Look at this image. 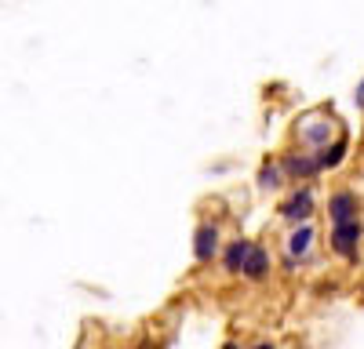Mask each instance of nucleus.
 <instances>
[{
	"mask_svg": "<svg viewBox=\"0 0 364 349\" xmlns=\"http://www.w3.org/2000/svg\"><path fill=\"white\" fill-rule=\"evenodd\" d=\"M281 186H284V174H281L277 160H266L259 167V189H281Z\"/></svg>",
	"mask_w": 364,
	"mask_h": 349,
	"instance_id": "nucleus-11",
	"label": "nucleus"
},
{
	"mask_svg": "<svg viewBox=\"0 0 364 349\" xmlns=\"http://www.w3.org/2000/svg\"><path fill=\"white\" fill-rule=\"evenodd\" d=\"M248 251H252V240H245V237L230 240V244L219 251V255H223V270H226V273H240V266H245Z\"/></svg>",
	"mask_w": 364,
	"mask_h": 349,
	"instance_id": "nucleus-10",
	"label": "nucleus"
},
{
	"mask_svg": "<svg viewBox=\"0 0 364 349\" xmlns=\"http://www.w3.org/2000/svg\"><path fill=\"white\" fill-rule=\"evenodd\" d=\"M277 167H281V174H284V182H306V186H310L317 174H321L314 153H288V157L277 160Z\"/></svg>",
	"mask_w": 364,
	"mask_h": 349,
	"instance_id": "nucleus-3",
	"label": "nucleus"
},
{
	"mask_svg": "<svg viewBox=\"0 0 364 349\" xmlns=\"http://www.w3.org/2000/svg\"><path fill=\"white\" fill-rule=\"evenodd\" d=\"M314 240H317V229H314V222H302V226H295L291 233H288V240H284V251H288V258H306L310 255V248H314Z\"/></svg>",
	"mask_w": 364,
	"mask_h": 349,
	"instance_id": "nucleus-8",
	"label": "nucleus"
},
{
	"mask_svg": "<svg viewBox=\"0 0 364 349\" xmlns=\"http://www.w3.org/2000/svg\"><path fill=\"white\" fill-rule=\"evenodd\" d=\"M299 135H302L306 145H314V153H317L331 142V135H336V121H331L328 113H306L299 121Z\"/></svg>",
	"mask_w": 364,
	"mask_h": 349,
	"instance_id": "nucleus-2",
	"label": "nucleus"
},
{
	"mask_svg": "<svg viewBox=\"0 0 364 349\" xmlns=\"http://www.w3.org/2000/svg\"><path fill=\"white\" fill-rule=\"evenodd\" d=\"M346 153H350V138H346V135H339L336 142H328L324 150H317V153H314V160H317V167H321V171H336V167L346 160Z\"/></svg>",
	"mask_w": 364,
	"mask_h": 349,
	"instance_id": "nucleus-9",
	"label": "nucleus"
},
{
	"mask_svg": "<svg viewBox=\"0 0 364 349\" xmlns=\"http://www.w3.org/2000/svg\"><path fill=\"white\" fill-rule=\"evenodd\" d=\"M357 208H360V200H357L353 189H336V193L328 196V218H331V226L353 222L357 218Z\"/></svg>",
	"mask_w": 364,
	"mask_h": 349,
	"instance_id": "nucleus-6",
	"label": "nucleus"
},
{
	"mask_svg": "<svg viewBox=\"0 0 364 349\" xmlns=\"http://www.w3.org/2000/svg\"><path fill=\"white\" fill-rule=\"evenodd\" d=\"M353 102H357V109H364V80L357 84V92H353Z\"/></svg>",
	"mask_w": 364,
	"mask_h": 349,
	"instance_id": "nucleus-12",
	"label": "nucleus"
},
{
	"mask_svg": "<svg viewBox=\"0 0 364 349\" xmlns=\"http://www.w3.org/2000/svg\"><path fill=\"white\" fill-rule=\"evenodd\" d=\"M223 244H219V226L215 222H200L197 233H193V258L200 266H211V262L219 258Z\"/></svg>",
	"mask_w": 364,
	"mask_h": 349,
	"instance_id": "nucleus-5",
	"label": "nucleus"
},
{
	"mask_svg": "<svg viewBox=\"0 0 364 349\" xmlns=\"http://www.w3.org/2000/svg\"><path fill=\"white\" fill-rule=\"evenodd\" d=\"M139 349H154V345H149V342H142V345H139Z\"/></svg>",
	"mask_w": 364,
	"mask_h": 349,
	"instance_id": "nucleus-15",
	"label": "nucleus"
},
{
	"mask_svg": "<svg viewBox=\"0 0 364 349\" xmlns=\"http://www.w3.org/2000/svg\"><path fill=\"white\" fill-rule=\"evenodd\" d=\"M219 349H240V345H237V342H223Z\"/></svg>",
	"mask_w": 364,
	"mask_h": 349,
	"instance_id": "nucleus-14",
	"label": "nucleus"
},
{
	"mask_svg": "<svg viewBox=\"0 0 364 349\" xmlns=\"http://www.w3.org/2000/svg\"><path fill=\"white\" fill-rule=\"evenodd\" d=\"M252 349H277V345H273V342H255Z\"/></svg>",
	"mask_w": 364,
	"mask_h": 349,
	"instance_id": "nucleus-13",
	"label": "nucleus"
},
{
	"mask_svg": "<svg viewBox=\"0 0 364 349\" xmlns=\"http://www.w3.org/2000/svg\"><path fill=\"white\" fill-rule=\"evenodd\" d=\"M269 270H273L269 251H266L262 244H252V251H248V258H245V266H240V277L252 280V284H259V280L269 277Z\"/></svg>",
	"mask_w": 364,
	"mask_h": 349,
	"instance_id": "nucleus-7",
	"label": "nucleus"
},
{
	"mask_svg": "<svg viewBox=\"0 0 364 349\" xmlns=\"http://www.w3.org/2000/svg\"><path fill=\"white\" fill-rule=\"evenodd\" d=\"M77 349H84V345H77Z\"/></svg>",
	"mask_w": 364,
	"mask_h": 349,
	"instance_id": "nucleus-16",
	"label": "nucleus"
},
{
	"mask_svg": "<svg viewBox=\"0 0 364 349\" xmlns=\"http://www.w3.org/2000/svg\"><path fill=\"white\" fill-rule=\"evenodd\" d=\"M360 240H364V226H360V218H353V222H346V226H331V233H328L331 251H336L343 262H350V266L360 258Z\"/></svg>",
	"mask_w": 364,
	"mask_h": 349,
	"instance_id": "nucleus-1",
	"label": "nucleus"
},
{
	"mask_svg": "<svg viewBox=\"0 0 364 349\" xmlns=\"http://www.w3.org/2000/svg\"><path fill=\"white\" fill-rule=\"evenodd\" d=\"M314 208H317V204H314V186H299V189H291V196L281 204V218L302 226V222L314 218Z\"/></svg>",
	"mask_w": 364,
	"mask_h": 349,
	"instance_id": "nucleus-4",
	"label": "nucleus"
}]
</instances>
